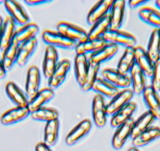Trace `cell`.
<instances>
[{
  "label": "cell",
  "mask_w": 160,
  "mask_h": 151,
  "mask_svg": "<svg viewBox=\"0 0 160 151\" xmlns=\"http://www.w3.org/2000/svg\"><path fill=\"white\" fill-rule=\"evenodd\" d=\"M103 39L106 41L107 44H112L116 46H122L125 48L137 47L136 37L129 32L115 29H109L103 35Z\"/></svg>",
  "instance_id": "1"
},
{
  "label": "cell",
  "mask_w": 160,
  "mask_h": 151,
  "mask_svg": "<svg viewBox=\"0 0 160 151\" xmlns=\"http://www.w3.org/2000/svg\"><path fill=\"white\" fill-rule=\"evenodd\" d=\"M57 31L76 44L84 42L89 39L88 32L81 27L67 21H61L58 23L57 24Z\"/></svg>",
  "instance_id": "2"
},
{
  "label": "cell",
  "mask_w": 160,
  "mask_h": 151,
  "mask_svg": "<svg viewBox=\"0 0 160 151\" xmlns=\"http://www.w3.org/2000/svg\"><path fill=\"white\" fill-rule=\"evenodd\" d=\"M42 39L47 46L63 49H75L76 44L58 31L46 29L42 32Z\"/></svg>",
  "instance_id": "3"
},
{
  "label": "cell",
  "mask_w": 160,
  "mask_h": 151,
  "mask_svg": "<svg viewBox=\"0 0 160 151\" xmlns=\"http://www.w3.org/2000/svg\"><path fill=\"white\" fill-rule=\"evenodd\" d=\"M92 117L93 123L98 128H103L106 124L108 117L107 104L101 95H95L92 101Z\"/></svg>",
  "instance_id": "4"
},
{
  "label": "cell",
  "mask_w": 160,
  "mask_h": 151,
  "mask_svg": "<svg viewBox=\"0 0 160 151\" xmlns=\"http://www.w3.org/2000/svg\"><path fill=\"white\" fill-rule=\"evenodd\" d=\"M133 92L132 89L126 88L119 91L118 95L111 99L107 104L108 116H113L118 110L127 106L129 102H131L133 97Z\"/></svg>",
  "instance_id": "5"
},
{
  "label": "cell",
  "mask_w": 160,
  "mask_h": 151,
  "mask_svg": "<svg viewBox=\"0 0 160 151\" xmlns=\"http://www.w3.org/2000/svg\"><path fill=\"white\" fill-rule=\"evenodd\" d=\"M101 76L103 79L118 89L129 88L131 86L130 76L121 73L117 69H110V68L104 69L101 72Z\"/></svg>",
  "instance_id": "6"
},
{
  "label": "cell",
  "mask_w": 160,
  "mask_h": 151,
  "mask_svg": "<svg viewBox=\"0 0 160 151\" xmlns=\"http://www.w3.org/2000/svg\"><path fill=\"white\" fill-rule=\"evenodd\" d=\"M134 121V119L132 117L117 128L112 138V146L114 149L118 150L122 148L126 142L130 137H131Z\"/></svg>",
  "instance_id": "7"
},
{
  "label": "cell",
  "mask_w": 160,
  "mask_h": 151,
  "mask_svg": "<svg viewBox=\"0 0 160 151\" xmlns=\"http://www.w3.org/2000/svg\"><path fill=\"white\" fill-rule=\"evenodd\" d=\"M92 128V123L89 119H84L80 121L75 128L68 132L65 137L67 146H72L76 144L90 132Z\"/></svg>",
  "instance_id": "8"
},
{
  "label": "cell",
  "mask_w": 160,
  "mask_h": 151,
  "mask_svg": "<svg viewBox=\"0 0 160 151\" xmlns=\"http://www.w3.org/2000/svg\"><path fill=\"white\" fill-rule=\"evenodd\" d=\"M3 4L9 17L13 19L16 24L24 26L29 22L28 15L19 3L13 0H6Z\"/></svg>",
  "instance_id": "9"
},
{
  "label": "cell",
  "mask_w": 160,
  "mask_h": 151,
  "mask_svg": "<svg viewBox=\"0 0 160 151\" xmlns=\"http://www.w3.org/2000/svg\"><path fill=\"white\" fill-rule=\"evenodd\" d=\"M30 111L28 107L15 106L4 112L0 117V122L3 125H11L21 122L30 115Z\"/></svg>",
  "instance_id": "10"
},
{
  "label": "cell",
  "mask_w": 160,
  "mask_h": 151,
  "mask_svg": "<svg viewBox=\"0 0 160 151\" xmlns=\"http://www.w3.org/2000/svg\"><path fill=\"white\" fill-rule=\"evenodd\" d=\"M71 69V62L68 59H63L59 61L58 66L53 71V74L48 79L49 87L51 89H56L64 82Z\"/></svg>",
  "instance_id": "11"
},
{
  "label": "cell",
  "mask_w": 160,
  "mask_h": 151,
  "mask_svg": "<svg viewBox=\"0 0 160 151\" xmlns=\"http://www.w3.org/2000/svg\"><path fill=\"white\" fill-rule=\"evenodd\" d=\"M40 72L38 67L32 65L28 68L25 81V95L28 100L38 93L40 86Z\"/></svg>",
  "instance_id": "12"
},
{
  "label": "cell",
  "mask_w": 160,
  "mask_h": 151,
  "mask_svg": "<svg viewBox=\"0 0 160 151\" xmlns=\"http://www.w3.org/2000/svg\"><path fill=\"white\" fill-rule=\"evenodd\" d=\"M114 0H102L97 3L89 11L87 17V22L90 25L101 20L110 12Z\"/></svg>",
  "instance_id": "13"
},
{
  "label": "cell",
  "mask_w": 160,
  "mask_h": 151,
  "mask_svg": "<svg viewBox=\"0 0 160 151\" xmlns=\"http://www.w3.org/2000/svg\"><path fill=\"white\" fill-rule=\"evenodd\" d=\"M142 95L149 112L155 116V119L160 120V96L158 92L149 85L145 87Z\"/></svg>",
  "instance_id": "14"
},
{
  "label": "cell",
  "mask_w": 160,
  "mask_h": 151,
  "mask_svg": "<svg viewBox=\"0 0 160 151\" xmlns=\"http://www.w3.org/2000/svg\"><path fill=\"white\" fill-rule=\"evenodd\" d=\"M135 63L145 76L152 77L154 70V62L148 55L145 49L141 46L134 47Z\"/></svg>",
  "instance_id": "15"
},
{
  "label": "cell",
  "mask_w": 160,
  "mask_h": 151,
  "mask_svg": "<svg viewBox=\"0 0 160 151\" xmlns=\"http://www.w3.org/2000/svg\"><path fill=\"white\" fill-rule=\"evenodd\" d=\"M126 2L124 0H114L110 10V29L118 30L122 26L125 16Z\"/></svg>",
  "instance_id": "16"
},
{
  "label": "cell",
  "mask_w": 160,
  "mask_h": 151,
  "mask_svg": "<svg viewBox=\"0 0 160 151\" xmlns=\"http://www.w3.org/2000/svg\"><path fill=\"white\" fill-rule=\"evenodd\" d=\"M58 53L55 47L47 46L42 61V72L46 78L49 79L58 64Z\"/></svg>",
  "instance_id": "17"
},
{
  "label": "cell",
  "mask_w": 160,
  "mask_h": 151,
  "mask_svg": "<svg viewBox=\"0 0 160 151\" xmlns=\"http://www.w3.org/2000/svg\"><path fill=\"white\" fill-rule=\"evenodd\" d=\"M54 97V91L50 87H44L40 89L38 93L28 100V108L30 112L37 110L39 108L43 107L46 103L49 102Z\"/></svg>",
  "instance_id": "18"
},
{
  "label": "cell",
  "mask_w": 160,
  "mask_h": 151,
  "mask_svg": "<svg viewBox=\"0 0 160 151\" xmlns=\"http://www.w3.org/2000/svg\"><path fill=\"white\" fill-rule=\"evenodd\" d=\"M16 23L11 18L7 17L4 19L2 32L0 35V50L3 51L13 41L16 32Z\"/></svg>",
  "instance_id": "19"
},
{
  "label": "cell",
  "mask_w": 160,
  "mask_h": 151,
  "mask_svg": "<svg viewBox=\"0 0 160 151\" xmlns=\"http://www.w3.org/2000/svg\"><path fill=\"white\" fill-rule=\"evenodd\" d=\"M6 94L10 101L16 105V106L28 107V98L25 94L21 90L19 87L13 81H9L5 86Z\"/></svg>",
  "instance_id": "20"
},
{
  "label": "cell",
  "mask_w": 160,
  "mask_h": 151,
  "mask_svg": "<svg viewBox=\"0 0 160 151\" xmlns=\"http://www.w3.org/2000/svg\"><path fill=\"white\" fill-rule=\"evenodd\" d=\"M118 47L112 44H107L101 50L89 55L88 61L90 64L101 65L104 61L113 58L118 52Z\"/></svg>",
  "instance_id": "21"
},
{
  "label": "cell",
  "mask_w": 160,
  "mask_h": 151,
  "mask_svg": "<svg viewBox=\"0 0 160 151\" xmlns=\"http://www.w3.org/2000/svg\"><path fill=\"white\" fill-rule=\"evenodd\" d=\"M38 32H39V27L38 24L34 22H28L24 26H21L16 31L13 41L20 45L23 43L36 38Z\"/></svg>",
  "instance_id": "22"
},
{
  "label": "cell",
  "mask_w": 160,
  "mask_h": 151,
  "mask_svg": "<svg viewBox=\"0 0 160 151\" xmlns=\"http://www.w3.org/2000/svg\"><path fill=\"white\" fill-rule=\"evenodd\" d=\"M89 68H90V64L87 55L81 54V55H75L74 71H75V80L79 86L83 84L88 73Z\"/></svg>",
  "instance_id": "23"
},
{
  "label": "cell",
  "mask_w": 160,
  "mask_h": 151,
  "mask_svg": "<svg viewBox=\"0 0 160 151\" xmlns=\"http://www.w3.org/2000/svg\"><path fill=\"white\" fill-rule=\"evenodd\" d=\"M107 44L106 41L102 37L97 38V39H88L84 42L77 44L75 47V50L76 55H87V54L95 53L98 50H101L102 47Z\"/></svg>",
  "instance_id": "24"
},
{
  "label": "cell",
  "mask_w": 160,
  "mask_h": 151,
  "mask_svg": "<svg viewBox=\"0 0 160 151\" xmlns=\"http://www.w3.org/2000/svg\"><path fill=\"white\" fill-rule=\"evenodd\" d=\"M137 105L133 102H130L127 106L118 110L116 113L112 117L110 124L112 128H118L123 123L127 122L128 120L132 118L133 112L136 111Z\"/></svg>",
  "instance_id": "25"
},
{
  "label": "cell",
  "mask_w": 160,
  "mask_h": 151,
  "mask_svg": "<svg viewBox=\"0 0 160 151\" xmlns=\"http://www.w3.org/2000/svg\"><path fill=\"white\" fill-rule=\"evenodd\" d=\"M37 43H38L37 39L34 38L31 40L20 44L19 47H18V59H17V64L18 65L24 66L27 64L36 48Z\"/></svg>",
  "instance_id": "26"
},
{
  "label": "cell",
  "mask_w": 160,
  "mask_h": 151,
  "mask_svg": "<svg viewBox=\"0 0 160 151\" xmlns=\"http://www.w3.org/2000/svg\"><path fill=\"white\" fill-rule=\"evenodd\" d=\"M130 77L131 81V87L134 95H142L146 86L145 76L142 71L138 67L136 64L133 65L130 72Z\"/></svg>",
  "instance_id": "27"
},
{
  "label": "cell",
  "mask_w": 160,
  "mask_h": 151,
  "mask_svg": "<svg viewBox=\"0 0 160 151\" xmlns=\"http://www.w3.org/2000/svg\"><path fill=\"white\" fill-rule=\"evenodd\" d=\"M155 120L156 119H155V116L148 110L144 112L137 121H134L133 130H132L131 138H135L140 134L148 130L149 128L152 127V124H153Z\"/></svg>",
  "instance_id": "28"
},
{
  "label": "cell",
  "mask_w": 160,
  "mask_h": 151,
  "mask_svg": "<svg viewBox=\"0 0 160 151\" xmlns=\"http://www.w3.org/2000/svg\"><path fill=\"white\" fill-rule=\"evenodd\" d=\"M92 90L98 95H101L104 98L106 97V98H109L111 99L116 95H118V93L119 92V89L100 76L97 78L96 81L92 87Z\"/></svg>",
  "instance_id": "29"
},
{
  "label": "cell",
  "mask_w": 160,
  "mask_h": 151,
  "mask_svg": "<svg viewBox=\"0 0 160 151\" xmlns=\"http://www.w3.org/2000/svg\"><path fill=\"white\" fill-rule=\"evenodd\" d=\"M160 137V128L151 127L135 138H132V144L135 147H142Z\"/></svg>",
  "instance_id": "30"
},
{
  "label": "cell",
  "mask_w": 160,
  "mask_h": 151,
  "mask_svg": "<svg viewBox=\"0 0 160 151\" xmlns=\"http://www.w3.org/2000/svg\"><path fill=\"white\" fill-rule=\"evenodd\" d=\"M140 19L155 29H160V11L150 7H143L138 12Z\"/></svg>",
  "instance_id": "31"
},
{
  "label": "cell",
  "mask_w": 160,
  "mask_h": 151,
  "mask_svg": "<svg viewBox=\"0 0 160 151\" xmlns=\"http://www.w3.org/2000/svg\"><path fill=\"white\" fill-rule=\"evenodd\" d=\"M135 63V52L134 47H129L126 48L124 53L120 58L118 65H117V70L122 74L127 75Z\"/></svg>",
  "instance_id": "32"
},
{
  "label": "cell",
  "mask_w": 160,
  "mask_h": 151,
  "mask_svg": "<svg viewBox=\"0 0 160 151\" xmlns=\"http://www.w3.org/2000/svg\"><path fill=\"white\" fill-rule=\"evenodd\" d=\"M60 124L58 120L46 123L44 128L43 143L49 147L53 146L57 143L59 135Z\"/></svg>",
  "instance_id": "33"
},
{
  "label": "cell",
  "mask_w": 160,
  "mask_h": 151,
  "mask_svg": "<svg viewBox=\"0 0 160 151\" xmlns=\"http://www.w3.org/2000/svg\"><path fill=\"white\" fill-rule=\"evenodd\" d=\"M146 51L154 63L160 58V29H153L149 38Z\"/></svg>",
  "instance_id": "34"
},
{
  "label": "cell",
  "mask_w": 160,
  "mask_h": 151,
  "mask_svg": "<svg viewBox=\"0 0 160 151\" xmlns=\"http://www.w3.org/2000/svg\"><path fill=\"white\" fill-rule=\"evenodd\" d=\"M30 116L32 120L41 122H50V121L58 120L59 112L58 110L53 108L41 107L37 110L31 112Z\"/></svg>",
  "instance_id": "35"
},
{
  "label": "cell",
  "mask_w": 160,
  "mask_h": 151,
  "mask_svg": "<svg viewBox=\"0 0 160 151\" xmlns=\"http://www.w3.org/2000/svg\"><path fill=\"white\" fill-rule=\"evenodd\" d=\"M18 47H19V44L13 41L11 44L2 51L1 59H2V64L7 71L11 69L14 64H17Z\"/></svg>",
  "instance_id": "36"
},
{
  "label": "cell",
  "mask_w": 160,
  "mask_h": 151,
  "mask_svg": "<svg viewBox=\"0 0 160 151\" xmlns=\"http://www.w3.org/2000/svg\"><path fill=\"white\" fill-rule=\"evenodd\" d=\"M109 29H110V16L108 13L91 26L88 32L89 39H93L102 37Z\"/></svg>",
  "instance_id": "37"
},
{
  "label": "cell",
  "mask_w": 160,
  "mask_h": 151,
  "mask_svg": "<svg viewBox=\"0 0 160 151\" xmlns=\"http://www.w3.org/2000/svg\"><path fill=\"white\" fill-rule=\"evenodd\" d=\"M100 66H101V65L90 64V68H89V71L87 75V77H86L83 84L80 86V87H81V89L82 91H89L92 90L93 85L94 84L97 78L98 77V72H99Z\"/></svg>",
  "instance_id": "38"
},
{
  "label": "cell",
  "mask_w": 160,
  "mask_h": 151,
  "mask_svg": "<svg viewBox=\"0 0 160 151\" xmlns=\"http://www.w3.org/2000/svg\"><path fill=\"white\" fill-rule=\"evenodd\" d=\"M151 86L156 91H160V58L154 63V70L152 76Z\"/></svg>",
  "instance_id": "39"
},
{
  "label": "cell",
  "mask_w": 160,
  "mask_h": 151,
  "mask_svg": "<svg viewBox=\"0 0 160 151\" xmlns=\"http://www.w3.org/2000/svg\"><path fill=\"white\" fill-rule=\"evenodd\" d=\"M146 3H148L147 0H130L128 2V5L130 7V8L135 9L138 7L144 5Z\"/></svg>",
  "instance_id": "40"
},
{
  "label": "cell",
  "mask_w": 160,
  "mask_h": 151,
  "mask_svg": "<svg viewBox=\"0 0 160 151\" xmlns=\"http://www.w3.org/2000/svg\"><path fill=\"white\" fill-rule=\"evenodd\" d=\"M35 151H52L50 147L45 144L43 142H39L35 146Z\"/></svg>",
  "instance_id": "41"
},
{
  "label": "cell",
  "mask_w": 160,
  "mask_h": 151,
  "mask_svg": "<svg viewBox=\"0 0 160 151\" xmlns=\"http://www.w3.org/2000/svg\"><path fill=\"white\" fill-rule=\"evenodd\" d=\"M48 2V0H25V1H24V3L29 6L41 5V4L47 3Z\"/></svg>",
  "instance_id": "42"
},
{
  "label": "cell",
  "mask_w": 160,
  "mask_h": 151,
  "mask_svg": "<svg viewBox=\"0 0 160 151\" xmlns=\"http://www.w3.org/2000/svg\"><path fill=\"white\" fill-rule=\"evenodd\" d=\"M6 75H7V70H6L5 67H4L3 64H2V59L0 58V80L4 79Z\"/></svg>",
  "instance_id": "43"
},
{
  "label": "cell",
  "mask_w": 160,
  "mask_h": 151,
  "mask_svg": "<svg viewBox=\"0 0 160 151\" xmlns=\"http://www.w3.org/2000/svg\"><path fill=\"white\" fill-rule=\"evenodd\" d=\"M3 18L2 17L0 16V35H1V32H2V25H3Z\"/></svg>",
  "instance_id": "44"
},
{
  "label": "cell",
  "mask_w": 160,
  "mask_h": 151,
  "mask_svg": "<svg viewBox=\"0 0 160 151\" xmlns=\"http://www.w3.org/2000/svg\"><path fill=\"white\" fill-rule=\"evenodd\" d=\"M155 6H156L157 8L158 9V10L160 11V0H157V1H155Z\"/></svg>",
  "instance_id": "45"
},
{
  "label": "cell",
  "mask_w": 160,
  "mask_h": 151,
  "mask_svg": "<svg viewBox=\"0 0 160 151\" xmlns=\"http://www.w3.org/2000/svg\"><path fill=\"white\" fill-rule=\"evenodd\" d=\"M127 151H139V149H138V148L135 147V146H132Z\"/></svg>",
  "instance_id": "46"
},
{
  "label": "cell",
  "mask_w": 160,
  "mask_h": 151,
  "mask_svg": "<svg viewBox=\"0 0 160 151\" xmlns=\"http://www.w3.org/2000/svg\"><path fill=\"white\" fill-rule=\"evenodd\" d=\"M3 3H4V1H2V0H0V4Z\"/></svg>",
  "instance_id": "47"
}]
</instances>
